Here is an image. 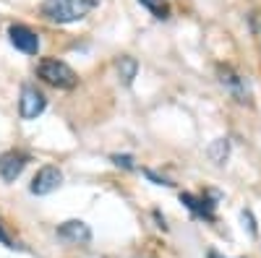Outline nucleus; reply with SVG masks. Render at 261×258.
Segmentation results:
<instances>
[{
  "mask_svg": "<svg viewBox=\"0 0 261 258\" xmlns=\"http://www.w3.org/2000/svg\"><path fill=\"white\" fill-rule=\"evenodd\" d=\"M58 238L68 240V243H76V245H89L92 243V230H89V224H84L79 219H71V222H63L58 227Z\"/></svg>",
  "mask_w": 261,
  "mask_h": 258,
  "instance_id": "8",
  "label": "nucleus"
},
{
  "mask_svg": "<svg viewBox=\"0 0 261 258\" xmlns=\"http://www.w3.org/2000/svg\"><path fill=\"white\" fill-rule=\"evenodd\" d=\"M37 76L42 81H47L50 86H55V89H73V86L79 83V76L71 66H65L63 60H55V58H45L37 66Z\"/></svg>",
  "mask_w": 261,
  "mask_h": 258,
  "instance_id": "2",
  "label": "nucleus"
},
{
  "mask_svg": "<svg viewBox=\"0 0 261 258\" xmlns=\"http://www.w3.org/2000/svg\"><path fill=\"white\" fill-rule=\"evenodd\" d=\"M27 162H29V154H24V152H6L0 157V178L6 183H13L24 172Z\"/></svg>",
  "mask_w": 261,
  "mask_h": 258,
  "instance_id": "7",
  "label": "nucleus"
},
{
  "mask_svg": "<svg viewBox=\"0 0 261 258\" xmlns=\"http://www.w3.org/2000/svg\"><path fill=\"white\" fill-rule=\"evenodd\" d=\"M60 183H63V172L58 167L47 164V167H42L37 175H34L29 190L34 193V196H47V193H53V190L60 188Z\"/></svg>",
  "mask_w": 261,
  "mask_h": 258,
  "instance_id": "6",
  "label": "nucleus"
},
{
  "mask_svg": "<svg viewBox=\"0 0 261 258\" xmlns=\"http://www.w3.org/2000/svg\"><path fill=\"white\" fill-rule=\"evenodd\" d=\"M136 73H139V63H136V58L123 55V58L118 60V76H120V81H123L125 86H130V83H134V78H136Z\"/></svg>",
  "mask_w": 261,
  "mask_h": 258,
  "instance_id": "10",
  "label": "nucleus"
},
{
  "mask_svg": "<svg viewBox=\"0 0 261 258\" xmlns=\"http://www.w3.org/2000/svg\"><path fill=\"white\" fill-rule=\"evenodd\" d=\"M8 39H11V45L21 52H27V55H37L39 52V37L34 29L24 26V24H13L8 26Z\"/></svg>",
  "mask_w": 261,
  "mask_h": 258,
  "instance_id": "5",
  "label": "nucleus"
},
{
  "mask_svg": "<svg viewBox=\"0 0 261 258\" xmlns=\"http://www.w3.org/2000/svg\"><path fill=\"white\" fill-rule=\"evenodd\" d=\"M220 198V193H212V198L204 196V198H196L191 196V193H180V201L186 209H191V214H196V217L201 219H214V201Z\"/></svg>",
  "mask_w": 261,
  "mask_h": 258,
  "instance_id": "9",
  "label": "nucleus"
},
{
  "mask_svg": "<svg viewBox=\"0 0 261 258\" xmlns=\"http://www.w3.org/2000/svg\"><path fill=\"white\" fill-rule=\"evenodd\" d=\"M217 78H220V83H222L225 89L235 97V102H241V104H251V89H248V81H246L241 73H235L230 66H220V68H217Z\"/></svg>",
  "mask_w": 261,
  "mask_h": 258,
  "instance_id": "3",
  "label": "nucleus"
},
{
  "mask_svg": "<svg viewBox=\"0 0 261 258\" xmlns=\"http://www.w3.org/2000/svg\"><path fill=\"white\" fill-rule=\"evenodd\" d=\"M0 243H3L6 248H11V250H13V248H21V245H16V240H13V238H11V235L6 232V227H3V222H0Z\"/></svg>",
  "mask_w": 261,
  "mask_h": 258,
  "instance_id": "13",
  "label": "nucleus"
},
{
  "mask_svg": "<svg viewBox=\"0 0 261 258\" xmlns=\"http://www.w3.org/2000/svg\"><path fill=\"white\" fill-rule=\"evenodd\" d=\"M146 178H151V180H154L157 185H172L170 180H165V178H160V175H154V172H151V169H146Z\"/></svg>",
  "mask_w": 261,
  "mask_h": 258,
  "instance_id": "16",
  "label": "nucleus"
},
{
  "mask_svg": "<svg viewBox=\"0 0 261 258\" xmlns=\"http://www.w3.org/2000/svg\"><path fill=\"white\" fill-rule=\"evenodd\" d=\"M97 3L99 0H45L42 16L55 24H73V21H81Z\"/></svg>",
  "mask_w": 261,
  "mask_h": 258,
  "instance_id": "1",
  "label": "nucleus"
},
{
  "mask_svg": "<svg viewBox=\"0 0 261 258\" xmlns=\"http://www.w3.org/2000/svg\"><path fill=\"white\" fill-rule=\"evenodd\" d=\"M241 217H243V227L248 230V235H256V222H253V214L243 209V214H241Z\"/></svg>",
  "mask_w": 261,
  "mask_h": 258,
  "instance_id": "14",
  "label": "nucleus"
},
{
  "mask_svg": "<svg viewBox=\"0 0 261 258\" xmlns=\"http://www.w3.org/2000/svg\"><path fill=\"white\" fill-rule=\"evenodd\" d=\"M206 154H209V159H212L214 164H225L227 157H230V141H227V138H217V141L206 149Z\"/></svg>",
  "mask_w": 261,
  "mask_h": 258,
  "instance_id": "11",
  "label": "nucleus"
},
{
  "mask_svg": "<svg viewBox=\"0 0 261 258\" xmlns=\"http://www.w3.org/2000/svg\"><path fill=\"white\" fill-rule=\"evenodd\" d=\"M113 162H115L118 167H125V169H134V159H130V157H125V154H123V157H120V154H115V157H113Z\"/></svg>",
  "mask_w": 261,
  "mask_h": 258,
  "instance_id": "15",
  "label": "nucleus"
},
{
  "mask_svg": "<svg viewBox=\"0 0 261 258\" xmlns=\"http://www.w3.org/2000/svg\"><path fill=\"white\" fill-rule=\"evenodd\" d=\"M139 3H144L157 18H167V6H165V0H139Z\"/></svg>",
  "mask_w": 261,
  "mask_h": 258,
  "instance_id": "12",
  "label": "nucleus"
},
{
  "mask_svg": "<svg viewBox=\"0 0 261 258\" xmlns=\"http://www.w3.org/2000/svg\"><path fill=\"white\" fill-rule=\"evenodd\" d=\"M209 258H220V255H217V253H214V250H212V253H209Z\"/></svg>",
  "mask_w": 261,
  "mask_h": 258,
  "instance_id": "17",
  "label": "nucleus"
},
{
  "mask_svg": "<svg viewBox=\"0 0 261 258\" xmlns=\"http://www.w3.org/2000/svg\"><path fill=\"white\" fill-rule=\"evenodd\" d=\"M45 107H47V99L45 94H42L37 86L27 83L24 89H21V99H18V112L24 120H34L37 115L45 112Z\"/></svg>",
  "mask_w": 261,
  "mask_h": 258,
  "instance_id": "4",
  "label": "nucleus"
}]
</instances>
